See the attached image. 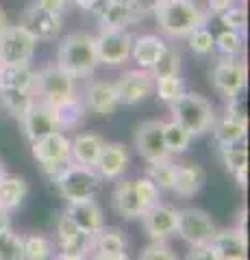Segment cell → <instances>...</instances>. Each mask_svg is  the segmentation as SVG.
Masks as SVG:
<instances>
[{"label":"cell","instance_id":"obj_26","mask_svg":"<svg viewBox=\"0 0 250 260\" xmlns=\"http://www.w3.org/2000/svg\"><path fill=\"white\" fill-rule=\"evenodd\" d=\"M165 42L157 35H142L133 37V48H131V59L137 63L140 70H150L159 54L163 52Z\"/></svg>","mask_w":250,"mask_h":260},{"label":"cell","instance_id":"obj_33","mask_svg":"<svg viewBox=\"0 0 250 260\" xmlns=\"http://www.w3.org/2000/svg\"><path fill=\"white\" fill-rule=\"evenodd\" d=\"M152 78H168V76H179L181 74V52L176 48L168 46L163 48V52L159 54V59L155 61V65L148 70Z\"/></svg>","mask_w":250,"mask_h":260},{"label":"cell","instance_id":"obj_45","mask_svg":"<svg viewBox=\"0 0 250 260\" xmlns=\"http://www.w3.org/2000/svg\"><path fill=\"white\" fill-rule=\"evenodd\" d=\"M185 260H220V258H217L213 245L209 243V245H191Z\"/></svg>","mask_w":250,"mask_h":260},{"label":"cell","instance_id":"obj_27","mask_svg":"<svg viewBox=\"0 0 250 260\" xmlns=\"http://www.w3.org/2000/svg\"><path fill=\"white\" fill-rule=\"evenodd\" d=\"M217 154H220V160L224 169L235 176V180L239 184V189H246L248 182V150L239 148V145H217Z\"/></svg>","mask_w":250,"mask_h":260},{"label":"cell","instance_id":"obj_22","mask_svg":"<svg viewBox=\"0 0 250 260\" xmlns=\"http://www.w3.org/2000/svg\"><path fill=\"white\" fill-rule=\"evenodd\" d=\"M66 215L74 221V225L80 232L96 234L104 225L102 208L96 204V200H80V202H70L66 208Z\"/></svg>","mask_w":250,"mask_h":260},{"label":"cell","instance_id":"obj_53","mask_svg":"<svg viewBox=\"0 0 250 260\" xmlns=\"http://www.w3.org/2000/svg\"><path fill=\"white\" fill-rule=\"evenodd\" d=\"M5 176H7V169H5V165H3V162H0V180H3Z\"/></svg>","mask_w":250,"mask_h":260},{"label":"cell","instance_id":"obj_21","mask_svg":"<svg viewBox=\"0 0 250 260\" xmlns=\"http://www.w3.org/2000/svg\"><path fill=\"white\" fill-rule=\"evenodd\" d=\"M203 186H205V169L198 162H179V165H174V176H172L174 195L187 200L198 195Z\"/></svg>","mask_w":250,"mask_h":260},{"label":"cell","instance_id":"obj_42","mask_svg":"<svg viewBox=\"0 0 250 260\" xmlns=\"http://www.w3.org/2000/svg\"><path fill=\"white\" fill-rule=\"evenodd\" d=\"M133 182H135V191H137V195H140V200H142L144 210H148V208L159 204L161 191L155 186V182L148 180V178H140V180H133Z\"/></svg>","mask_w":250,"mask_h":260},{"label":"cell","instance_id":"obj_49","mask_svg":"<svg viewBox=\"0 0 250 260\" xmlns=\"http://www.w3.org/2000/svg\"><path fill=\"white\" fill-rule=\"evenodd\" d=\"M70 3L74 7H78V9H83V11H94L100 0H70Z\"/></svg>","mask_w":250,"mask_h":260},{"label":"cell","instance_id":"obj_36","mask_svg":"<svg viewBox=\"0 0 250 260\" xmlns=\"http://www.w3.org/2000/svg\"><path fill=\"white\" fill-rule=\"evenodd\" d=\"M172 176H174L172 156H170V158H163V160L148 162L146 178L155 182V186H157L159 191H172Z\"/></svg>","mask_w":250,"mask_h":260},{"label":"cell","instance_id":"obj_54","mask_svg":"<svg viewBox=\"0 0 250 260\" xmlns=\"http://www.w3.org/2000/svg\"><path fill=\"white\" fill-rule=\"evenodd\" d=\"M3 68H5V63H3V61H0V76H3Z\"/></svg>","mask_w":250,"mask_h":260},{"label":"cell","instance_id":"obj_39","mask_svg":"<svg viewBox=\"0 0 250 260\" xmlns=\"http://www.w3.org/2000/svg\"><path fill=\"white\" fill-rule=\"evenodd\" d=\"M155 89H157L159 100L170 104L185 91V85H183L181 76H168V78H157L155 80Z\"/></svg>","mask_w":250,"mask_h":260},{"label":"cell","instance_id":"obj_23","mask_svg":"<svg viewBox=\"0 0 250 260\" xmlns=\"http://www.w3.org/2000/svg\"><path fill=\"white\" fill-rule=\"evenodd\" d=\"M111 204H114L116 213L122 219H142V215L146 213L142 206V200L135 191V182L133 180H120L114 189V195H111Z\"/></svg>","mask_w":250,"mask_h":260},{"label":"cell","instance_id":"obj_41","mask_svg":"<svg viewBox=\"0 0 250 260\" xmlns=\"http://www.w3.org/2000/svg\"><path fill=\"white\" fill-rule=\"evenodd\" d=\"M220 22L224 24V28L229 30H237V32H244L246 30V24H248V15H246V9L239 5H233L229 7L224 13L217 15Z\"/></svg>","mask_w":250,"mask_h":260},{"label":"cell","instance_id":"obj_44","mask_svg":"<svg viewBox=\"0 0 250 260\" xmlns=\"http://www.w3.org/2000/svg\"><path fill=\"white\" fill-rule=\"evenodd\" d=\"M133 7V11L140 15V20L142 18H146V15H155V11L161 7V3L163 0H128Z\"/></svg>","mask_w":250,"mask_h":260},{"label":"cell","instance_id":"obj_18","mask_svg":"<svg viewBox=\"0 0 250 260\" xmlns=\"http://www.w3.org/2000/svg\"><path fill=\"white\" fill-rule=\"evenodd\" d=\"M83 104H85V111H92L94 115H100V117L114 115L116 109L120 107L114 83H109V80H94V83H90L85 89Z\"/></svg>","mask_w":250,"mask_h":260},{"label":"cell","instance_id":"obj_28","mask_svg":"<svg viewBox=\"0 0 250 260\" xmlns=\"http://www.w3.org/2000/svg\"><path fill=\"white\" fill-rule=\"evenodd\" d=\"M29 195V184L22 176H5L0 180V208L11 213Z\"/></svg>","mask_w":250,"mask_h":260},{"label":"cell","instance_id":"obj_2","mask_svg":"<svg viewBox=\"0 0 250 260\" xmlns=\"http://www.w3.org/2000/svg\"><path fill=\"white\" fill-rule=\"evenodd\" d=\"M100 65L96 52V37L90 32H72L63 37L57 50V68L72 78H85Z\"/></svg>","mask_w":250,"mask_h":260},{"label":"cell","instance_id":"obj_52","mask_svg":"<svg viewBox=\"0 0 250 260\" xmlns=\"http://www.w3.org/2000/svg\"><path fill=\"white\" fill-rule=\"evenodd\" d=\"M54 260H87V258H80V256H70V254H63V251H59V254L54 256Z\"/></svg>","mask_w":250,"mask_h":260},{"label":"cell","instance_id":"obj_16","mask_svg":"<svg viewBox=\"0 0 250 260\" xmlns=\"http://www.w3.org/2000/svg\"><path fill=\"white\" fill-rule=\"evenodd\" d=\"M57 243H59V251H63V254L80 256V258H87L92 254V234L80 232L66 213L57 221Z\"/></svg>","mask_w":250,"mask_h":260},{"label":"cell","instance_id":"obj_48","mask_svg":"<svg viewBox=\"0 0 250 260\" xmlns=\"http://www.w3.org/2000/svg\"><path fill=\"white\" fill-rule=\"evenodd\" d=\"M87 260H131L126 251H120V254H104V251H92Z\"/></svg>","mask_w":250,"mask_h":260},{"label":"cell","instance_id":"obj_47","mask_svg":"<svg viewBox=\"0 0 250 260\" xmlns=\"http://www.w3.org/2000/svg\"><path fill=\"white\" fill-rule=\"evenodd\" d=\"M233 5H235V0H207V13H209V18L211 15H220Z\"/></svg>","mask_w":250,"mask_h":260},{"label":"cell","instance_id":"obj_4","mask_svg":"<svg viewBox=\"0 0 250 260\" xmlns=\"http://www.w3.org/2000/svg\"><path fill=\"white\" fill-rule=\"evenodd\" d=\"M52 182L57 184L61 198L68 202H80V200H92L100 189V176L94 167L76 165L70 162L66 169L52 178Z\"/></svg>","mask_w":250,"mask_h":260},{"label":"cell","instance_id":"obj_19","mask_svg":"<svg viewBox=\"0 0 250 260\" xmlns=\"http://www.w3.org/2000/svg\"><path fill=\"white\" fill-rule=\"evenodd\" d=\"M128 162H131V156H128L126 145L104 143L94 169L98 172L100 180H120V178L124 176V172L128 169Z\"/></svg>","mask_w":250,"mask_h":260},{"label":"cell","instance_id":"obj_30","mask_svg":"<svg viewBox=\"0 0 250 260\" xmlns=\"http://www.w3.org/2000/svg\"><path fill=\"white\" fill-rule=\"evenodd\" d=\"M35 72L29 65H5L3 76H0V87L5 89H22V91H33Z\"/></svg>","mask_w":250,"mask_h":260},{"label":"cell","instance_id":"obj_8","mask_svg":"<svg viewBox=\"0 0 250 260\" xmlns=\"http://www.w3.org/2000/svg\"><path fill=\"white\" fill-rule=\"evenodd\" d=\"M37 39L18 24L7 26L0 35V61L5 65H29L35 54Z\"/></svg>","mask_w":250,"mask_h":260},{"label":"cell","instance_id":"obj_14","mask_svg":"<svg viewBox=\"0 0 250 260\" xmlns=\"http://www.w3.org/2000/svg\"><path fill=\"white\" fill-rule=\"evenodd\" d=\"M20 126L24 130V137H26L31 143L42 139V137H46V135L54 133V130H59L52 107H48V104L39 102V100H33V104L22 113Z\"/></svg>","mask_w":250,"mask_h":260},{"label":"cell","instance_id":"obj_13","mask_svg":"<svg viewBox=\"0 0 250 260\" xmlns=\"http://www.w3.org/2000/svg\"><path fill=\"white\" fill-rule=\"evenodd\" d=\"M22 26L33 35L37 42H52L61 35L63 18L57 13H50L37 5H31L22 15Z\"/></svg>","mask_w":250,"mask_h":260},{"label":"cell","instance_id":"obj_34","mask_svg":"<svg viewBox=\"0 0 250 260\" xmlns=\"http://www.w3.org/2000/svg\"><path fill=\"white\" fill-rule=\"evenodd\" d=\"M193 137L185 130L179 121H163V141H165V148L168 152H170V156H174V154H183L185 150L189 148Z\"/></svg>","mask_w":250,"mask_h":260},{"label":"cell","instance_id":"obj_9","mask_svg":"<svg viewBox=\"0 0 250 260\" xmlns=\"http://www.w3.org/2000/svg\"><path fill=\"white\" fill-rule=\"evenodd\" d=\"M209 76H211V85L215 87V91L231 100L235 95H241V91L246 89L248 70L246 63L239 61L237 56H224L213 65Z\"/></svg>","mask_w":250,"mask_h":260},{"label":"cell","instance_id":"obj_38","mask_svg":"<svg viewBox=\"0 0 250 260\" xmlns=\"http://www.w3.org/2000/svg\"><path fill=\"white\" fill-rule=\"evenodd\" d=\"M215 50L222 56H239L244 52V32L224 28L220 35H215Z\"/></svg>","mask_w":250,"mask_h":260},{"label":"cell","instance_id":"obj_3","mask_svg":"<svg viewBox=\"0 0 250 260\" xmlns=\"http://www.w3.org/2000/svg\"><path fill=\"white\" fill-rule=\"evenodd\" d=\"M170 111H172V119L179 121L191 137H200L209 133L217 119L213 104L205 95L193 91H183L174 102H170Z\"/></svg>","mask_w":250,"mask_h":260},{"label":"cell","instance_id":"obj_29","mask_svg":"<svg viewBox=\"0 0 250 260\" xmlns=\"http://www.w3.org/2000/svg\"><path fill=\"white\" fill-rule=\"evenodd\" d=\"M54 111V119H57V128L59 130H70V128H78L85 119V104L80 102V98L74 95L66 102H59L52 107Z\"/></svg>","mask_w":250,"mask_h":260},{"label":"cell","instance_id":"obj_51","mask_svg":"<svg viewBox=\"0 0 250 260\" xmlns=\"http://www.w3.org/2000/svg\"><path fill=\"white\" fill-rule=\"evenodd\" d=\"M7 26H11V22H9V15H7L3 9H0V35H3V30Z\"/></svg>","mask_w":250,"mask_h":260},{"label":"cell","instance_id":"obj_31","mask_svg":"<svg viewBox=\"0 0 250 260\" xmlns=\"http://www.w3.org/2000/svg\"><path fill=\"white\" fill-rule=\"evenodd\" d=\"M92 251H104V254H120L126 251V237L118 228H100L92 234Z\"/></svg>","mask_w":250,"mask_h":260},{"label":"cell","instance_id":"obj_12","mask_svg":"<svg viewBox=\"0 0 250 260\" xmlns=\"http://www.w3.org/2000/svg\"><path fill=\"white\" fill-rule=\"evenodd\" d=\"M116 93H118V100L120 104L124 107H135V104L144 102L146 98L155 91V78L148 70H128L120 76L116 83Z\"/></svg>","mask_w":250,"mask_h":260},{"label":"cell","instance_id":"obj_43","mask_svg":"<svg viewBox=\"0 0 250 260\" xmlns=\"http://www.w3.org/2000/svg\"><path fill=\"white\" fill-rule=\"evenodd\" d=\"M137 260H179V256L165 241H152L150 245L142 249Z\"/></svg>","mask_w":250,"mask_h":260},{"label":"cell","instance_id":"obj_20","mask_svg":"<svg viewBox=\"0 0 250 260\" xmlns=\"http://www.w3.org/2000/svg\"><path fill=\"white\" fill-rule=\"evenodd\" d=\"M211 245L220 260H248V237L237 225L217 230Z\"/></svg>","mask_w":250,"mask_h":260},{"label":"cell","instance_id":"obj_25","mask_svg":"<svg viewBox=\"0 0 250 260\" xmlns=\"http://www.w3.org/2000/svg\"><path fill=\"white\" fill-rule=\"evenodd\" d=\"M107 143L100 135L96 133H80L74 139L70 141V154H72V162L76 165H85V167H96L102 145Z\"/></svg>","mask_w":250,"mask_h":260},{"label":"cell","instance_id":"obj_35","mask_svg":"<svg viewBox=\"0 0 250 260\" xmlns=\"http://www.w3.org/2000/svg\"><path fill=\"white\" fill-rule=\"evenodd\" d=\"M22 249H24V260H50L54 254L52 241L42 237V234L22 237Z\"/></svg>","mask_w":250,"mask_h":260},{"label":"cell","instance_id":"obj_1","mask_svg":"<svg viewBox=\"0 0 250 260\" xmlns=\"http://www.w3.org/2000/svg\"><path fill=\"white\" fill-rule=\"evenodd\" d=\"M159 28L172 39L187 37L191 30L207 26L209 13L196 0H163L155 11Z\"/></svg>","mask_w":250,"mask_h":260},{"label":"cell","instance_id":"obj_11","mask_svg":"<svg viewBox=\"0 0 250 260\" xmlns=\"http://www.w3.org/2000/svg\"><path fill=\"white\" fill-rule=\"evenodd\" d=\"M133 145H135L137 154L146 162L170 158V152H168L165 141H163V121L161 119L142 121L135 130Z\"/></svg>","mask_w":250,"mask_h":260},{"label":"cell","instance_id":"obj_10","mask_svg":"<svg viewBox=\"0 0 250 260\" xmlns=\"http://www.w3.org/2000/svg\"><path fill=\"white\" fill-rule=\"evenodd\" d=\"M133 35L128 30H114V28H100L96 35V52L102 65H124L131 59Z\"/></svg>","mask_w":250,"mask_h":260},{"label":"cell","instance_id":"obj_7","mask_svg":"<svg viewBox=\"0 0 250 260\" xmlns=\"http://www.w3.org/2000/svg\"><path fill=\"white\" fill-rule=\"evenodd\" d=\"M217 232L211 215L203 208H183L176 215V234L191 245H209Z\"/></svg>","mask_w":250,"mask_h":260},{"label":"cell","instance_id":"obj_40","mask_svg":"<svg viewBox=\"0 0 250 260\" xmlns=\"http://www.w3.org/2000/svg\"><path fill=\"white\" fill-rule=\"evenodd\" d=\"M0 260H24L22 237L7 230L0 234Z\"/></svg>","mask_w":250,"mask_h":260},{"label":"cell","instance_id":"obj_37","mask_svg":"<svg viewBox=\"0 0 250 260\" xmlns=\"http://www.w3.org/2000/svg\"><path fill=\"white\" fill-rule=\"evenodd\" d=\"M185 39H187L189 50L193 54H198V56H209V54L215 52V35L209 28H205V26L191 30Z\"/></svg>","mask_w":250,"mask_h":260},{"label":"cell","instance_id":"obj_5","mask_svg":"<svg viewBox=\"0 0 250 260\" xmlns=\"http://www.w3.org/2000/svg\"><path fill=\"white\" fill-rule=\"evenodd\" d=\"M33 95L35 100L54 107L59 102H66L76 93V78L66 74L61 68L52 65V68H44L42 72H35L33 80Z\"/></svg>","mask_w":250,"mask_h":260},{"label":"cell","instance_id":"obj_46","mask_svg":"<svg viewBox=\"0 0 250 260\" xmlns=\"http://www.w3.org/2000/svg\"><path fill=\"white\" fill-rule=\"evenodd\" d=\"M33 5L42 7V9L50 11V13H57V15L63 18V13H66L68 7H70V0H35Z\"/></svg>","mask_w":250,"mask_h":260},{"label":"cell","instance_id":"obj_32","mask_svg":"<svg viewBox=\"0 0 250 260\" xmlns=\"http://www.w3.org/2000/svg\"><path fill=\"white\" fill-rule=\"evenodd\" d=\"M35 95L33 91H22V89H5L0 87V104H3V109L9 113L11 117L20 119L22 113L26 111L31 104H33Z\"/></svg>","mask_w":250,"mask_h":260},{"label":"cell","instance_id":"obj_17","mask_svg":"<svg viewBox=\"0 0 250 260\" xmlns=\"http://www.w3.org/2000/svg\"><path fill=\"white\" fill-rule=\"evenodd\" d=\"M92 13H96L100 28L114 30H126V26L140 20V15L133 11L128 0H100Z\"/></svg>","mask_w":250,"mask_h":260},{"label":"cell","instance_id":"obj_6","mask_svg":"<svg viewBox=\"0 0 250 260\" xmlns=\"http://www.w3.org/2000/svg\"><path fill=\"white\" fill-rule=\"evenodd\" d=\"M31 152H33V158L42 165V169L50 178H54L61 169H66L72 162L70 139L61 130H54V133L33 141L31 143Z\"/></svg>","mask_w":250,"mask_h":260},{"label":"cell","instance_id":"obj_15","mask_svg":"<svg viewBox=\"0 0 250 260\" xmlns=\"http://www.w3.org/2000/svg\"><path fill=\"white\" fill-rule=\"evenodd\" d=\"M176 215L179 210L174 206L168 204H159L148 208L146 213L142 215V223L144 230L150 237V241H168L170 237L176 234Z\"/></svg>","mask_w":250,"mask_h":260},{"label":"cell","instance_id":"obj_24","mask_svg":"<svg viewBox=\"0 0 250 260\" xmlns=\"http://www.w3.org/2000/svg\"><path fill=\"white\" fill-rule=\"evenodd\" d=\"M213 139L217 145H239L246 139L248 133V117L246 115H231L224 111L220 119L213 124Z\"/></svg>","mask_w":250,"mask_h":260},{"label":"cell","instance_id":"obj_50","mask_svg":"<svg viewBox=\"0 0 250 260\" xmlns=\"http://www.w3.org/2000/svg\"><path fill=\"white\" fill-rule=\"evenodd\" d=\"M7 230H11V219H9V213H7V210L0 208V234L7 232Z\"/></svg>","mask_w":250,"mask_h":260}]
</instances>
